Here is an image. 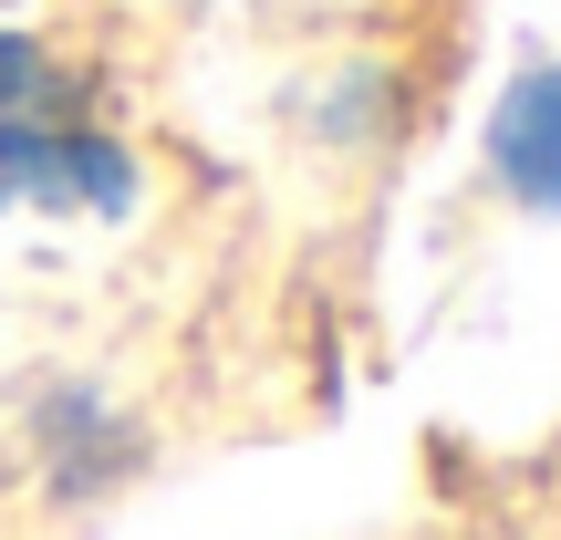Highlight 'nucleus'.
I'll list each match as a JSON object with an SVG mask.
<instances>
[{
	"label": "nucleus",
	"instance_id": "obj_1",
	"mask_svg": "<svg viewBox=\"0 0 561 540\" xmlns=\"http://www.w3.org/2000/svg\"><path fill=\"white\" fill-rule=\"evenodd\" d=\"M0 208H83V219H125L136 208V157L104 136H73L53 115L0 125Z\"/></svg>",
	"mask_w": 561,
	"mask_h": 540
},
{
	"label": "nucleus",
	"instance_id": "obj_4",
	"mask_svg": "<svg viewBox=\"0 0 561 540\" xmlns=\"http://www.w3.org/2000/svg\"><path fill=\"white\" fill-rule=\"evenodd\" d=\"M62 94H73V83H62V62L42 53L32 32H0V125H21V115H53Z\"/></svg>",
	"mask_w": 561,
	"mask_h": 540
},
{
	"label": "nucleus",
	"instance_id": "obj_3",
	"mask_svg": "<svg viewBox=\"0 0 561 540\" xmlns=\"http://www.w3.org/2000/svg\"><path fill=\"white\" fill-rule=\"evenodd\" d=\"M42 458H53V489H62V499H83V489H104V479L136 468V437H125L83 384H62V395L42 405Z\"/></svg>",
	"mask_w": 561,
	"mask_h": 540
},
{
	"label": "nucleus",
	"instance_id": "obj_2",
	"mask_svg": "<svg viewBox=\"0 0 561 540\" xmlns=\"http://www.w3.org/2000/svg\"><path fill=\"white\" fill-rule=\"evenodd\" d=\"M489 166L520 208H561V62H530L489 115Z\"/></svg>",
	"mask_w": 561,
	"mask_h": 540
}]
</instances>
